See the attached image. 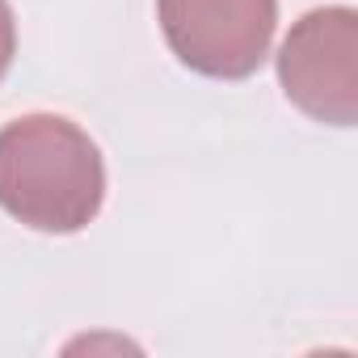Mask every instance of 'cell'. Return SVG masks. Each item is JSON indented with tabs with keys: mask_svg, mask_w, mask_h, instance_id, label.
<instances>
[{
	"mask_svg": "<svg viewBox=\"0 0 358 358\" xmlns=\"http://www.w3.org/2000/svg\"><path fill=\"white\" fill-rule=\"evenodd\" d=\"M106 203V160L64 114L0 127V207L34 232H80Z\"/></svg>",
	"mask_w": 358,
	"mask_h": 358,
	"instance_id": "1",
	"label": "cell"
},
{
	"mask_svg": "<svg viewBox=\"0 0 358 358\" xmlns=\"http://www.w3.org/2000/svg\"><path fill=\"white\" fill-rule=\"evenodd\" d=\"M278 80L295 110L329 127L358 122V13L345 5L303 13L278 51Z\"/></svg>",
	"mask_w": 358,
	"mask_h": 358,
	"instance_id": "2",
	"label": "cell"
},
{
	"mask_svg": "<svg viewBox=\"0 0 358 358\" xmlns=\"http://www.w3.org/2000/svg\"><path fill=\"white\" fill-rule=\"evenodd\" d=\"M169 51L211 80L253 76L278 26V0H156Z\"/></svg>",
	"mask_w": 358,
	"mask_h": 358,
	"instance_id": "3",
	"label": "cell"
},
{
	"mask_svg": "<svg viewBox=\"0 0 358 358\" xmlns=\"http://www.w3.org/2000/svg\"><path fill=\"white\" fill-rule=\"evenodd\" d=\"M13 55H17V17L9 0H0V80L13 68Z\"/></svg>",
	"mask_w": 358,
	"mask_h": 358,
	"instance_id": "4",
	"label": "cell"
}]
</instances>
